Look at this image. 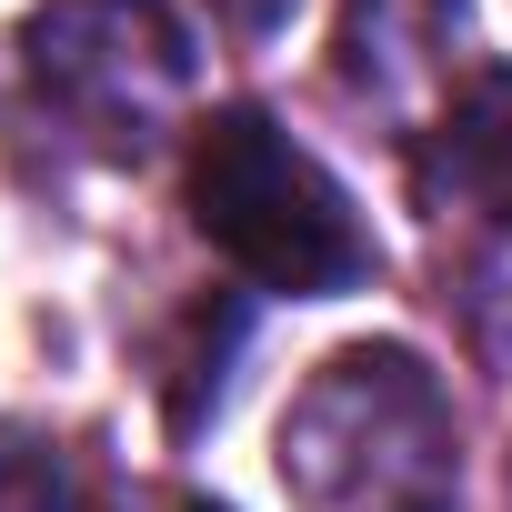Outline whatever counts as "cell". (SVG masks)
Masks as SVG:
<instances>
[{
  "label": "cell",
  "mask_w": 512,
  "mask_h": 512,
  "mask_svg": "<svg viewBox=\"0 0 512 512\" xmlns=\"http://www.w3.org/2000/svg\"><path fill=\"white\" fill-rule=\"evenodd\" d=\"M191 221L241 282L292 292V302L362 292L372 262H382L352 191L272 111H211L191 131Z\"/></svg>",
  "instance_id": "obj_2"
},
{
  "label": "cell",
  "mask_w": 512,
  "mask_h": 512,
  "mask_svg": "<svg viewBox=\"0 0 512 512\" xmlns=\"http://www.w3.org/2000/svg\"><path fill=\"white\" fill-rule=\"evenodd\" d=\"M211 11H221V31H231V41H272L292 0H211Z\"/></svg>",
  "instance_id": "obj_7"
},
{
  "label": "cell",
  "mask_w": 512,
  "mask_h": 512,
  "mask_svg": "<svg viewBox=\"0 0 512 512\" xmlns=\"http://www.w3.org/2000/svg\"><path fill=\"white\" fill-rule=\"evenodd\" d=\"M282 492L292 512H452L462 432L432 362L402 342H342L282 412Z\"/></svg>",
  "instance_id": "obj_1"
},
{
  "label": "cell",
  "mask_w": 512,
  "mask_h": 512,
  "mask_svg": "<svg viewBox=\"0 0 512 512\" xmlns=\"http://www.w3.org/2000/svg\"><path fill=\"white\" fill-rule=\"evenodd\" d=\"M141 512H221V502H201V492H161V502H141Z\"/></svg>",
  "instance_id": "obj_8"
},
{
  "label": "cell",
  "mask_w": 512,
  "mask_h": 512,
  "mask_svg": "<svg viewBox=\"0 0 512 512\" xmlns=\"http://www.w3.org/2000/svg\"><path fill=\"white\" fill-rule=\"evenodd\" d=\"M0 512H71V462L31 432H0Z\"/></svg>",
  "instance_id": "obj_6"
},
{
  "label": "cell",
  "mask_w": 512,
  "mask_h": 512,
  "mask_svg": "<svg viewBox=\"0 0 512 512\" xmlns=\"http://www.w3.org/2000/svg\"><path fill=\"white\" fill-rule=\"evenodd\" d=\"M342 91L372 101L382 121L452 111V51H462V0H342Z\"/></svg>",
  "instance_id": "obj_4"
},
{
  "label": "cell",
  "mask_w": 512,
  "mask_h": 512,
  "mask_svg": "<svg viewBox=\"0 0 512 512\" xmlns=\"http://www.w3.org/2000/svg\"><path fill=\"white\" fill-rule=\"evenodd\" d=\"M21 71L101 161H151L191 111L201 51L171 0H41L21 21Z\"/></svg>",
  "instance_id": "obj_3"
},
{
  "label": "cell",
  "mask_w": 512,
  "mask_h": 512,
  "mask_svg": "<svg viewBox=\"0 0 512 512\" xmlns=\"http://www.w3.org/2000/svg\"><path fill=\"white\" fill-rule=\"evenodd\" d=\"M432 181L442 201L512 231V71H472L452 91V111L432 121Z\"/></svg>",
  "instance_id": "obj_5"
}]
</instances>
